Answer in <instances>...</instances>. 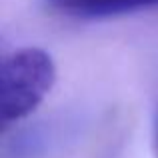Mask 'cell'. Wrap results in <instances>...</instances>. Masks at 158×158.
I'll use <instances>...</instances> for the list:
<instances>
[{"instance_id": "cell-2", "label": "cell", "mask_w": 158, "mask_h": 158, "mask_svg": "<svg viewBox=\"0 0 158 158\" xmlns=\"http://www.w3.org/2000/svg\"><path fill=\"white\" fill-rule=\"evenodd\" d=\"M54 10L74 18H110L156 8L158 0H46Z\"/></svg>"}, {"instance_id": "cell-3", "label": "cell", "mask_w": 158, "mask_h": 158, "mask_svg": "<svg viewBox=\"0 0 158 158\" xmlns=\"http://www.w3.org/2000/svg\"><path fill=\"white\" fill-rule=\"evenodd\" d=\"M154 148H156V156H158V118H156V126H154Z\"/></svg>"}, {"instance_id": "cell-1", "label": "cell", "mask_w": 158, "mask_h": 158, "mask_svg": "<svg viewBox=\"0 0 158 158\" xmlns=\"http://www.w3.org/2000/svg\"><path fill=\"white\" fill-rule=\"evenodd\" d=\"M56 80L52 56L42 48L26 46L2 60L0 108L4 124L18 122L40 106Z\"/></svg>"}]
</instances>
